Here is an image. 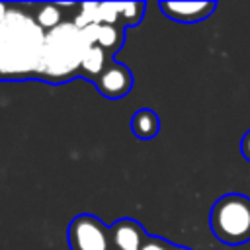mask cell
I'll return each instance as SVG.
<instances>
[{
  "mask_svg": "<svg viewBox=\"0 0 250 250\" xmlns=\"http://www.w3.org/2000/svg\"><path fill=\"white\" fill-rule=\"evenodd\" d=\"M172 250H186V248H172Z\"/></svg>",
  "mask_w": 250,
  "mask_h": 250,
  "instance_id": "16",
  "label": "cell"
},
{
  "mask_svg": "<svg viewBox=\"0 0 250 250\" xmlns=\"http://www.w3.org/2000/svg\"><path fill=\"white\" fill-rule=\"evenodd\" d=\"M145 12V4L143 2H121V10H119V21L123 25H137L143 18Z\"/></svg>",
  "mask_w": 250,
  "mask_h": 250,
  "instance_id": "12",
  "label": "cell"
},
{
  "mask_svg": "<svg viewBox=\"0 0 250 250\" xmlns=\"http://www.w3.org/2000/svg\"><path fill=\"white\" fill-rule=\"evenodd\" d=\"M160 12L182 23H193L209 18L215 10V2H191V0H182V2H160L158 4Z\"/></svg>",
  "mask_w": 250,
  "mask_h": 250,
  "instance_id": "6",
  "label": "cell"
},
{
  "mask_svg": "<svg viewBox=\"0 0 250 250\" xmlns=\"http://www.w3.org/2000/svg\"><path fill=\"white\" fill-rule=\"evenodd\" d=\"M240 152H242V156L250 162V131H246V135H244L242 141H240Z\"/></svg>",
  "mask_w": 250,
  "mask_h": 250,
  "instance_id": "14",
  "label": "cell"
},
{
  "mask_svg": "<svg viewBox=\"0 0 250 250\" xmlns=\"http://www.w3.org/2000/svg\"><path fill=\"white\" fill-rule=\"evenodd\" d=\"M96 45L102 47L105 53H115V51H119L121 45H123V31H121V27L102 23V25L98 27Z\"/></svg>",
  "mask_w": 250,
  "mask_h": 250,
  "instance_id": "10",
  "label": "cell"
},
{
  "mask_svg": "<svg viewBox=\"0 0 250 250\" xmlns=\"http://www.w3.org/2000/svg\"><path fill=\"white\" fill-rule=\"evenodd\" d=\"M209 227L223 244H244L250 240V197L227 193L219 197L209 215Z\"/></svg>",
  "mask_w": 250,
  "mask_h": 250,
  "instance_id": "3",
  "label": "cell"
},
{
  "mask_svg": "<svg viewBox=\"0 0 250 250\" xmlns=\"http://www.w3.org/2000/svg\"><path fill=\"white\" fill-rule=\"evenodd\" d=\"M98 92L107 100H121L133 88V74L123 62H109L105 70L94 80Z\"/></svg>",
  "mask_w": 250,
  "mask_h": 250,
  "instance_id": "5",
  "label": "cell"
},
{
  "mask_svg": "<svg viewBox=\"0 0 250 250\" xmlns=\"http://www.w3.org/2000/svg\"><path fill=\"white\" fill-rule=\"evenodd\" d=\"M109 238L117 250H141L146 242L145 229L133 219H119L109 229Z\"/></svg>",
  "mask_w": 250,
  "mask_h": 250,
  "instance_id": "7",
  "label": "cell"
},
{
  "mask_svg": "<svg viewBox=\"0 0 250 250\" xmlns=\"http://www.w3.org/2000/svg\"><path fill=\"white\" fill-rule=\"evenodd\" d=\"M35 21L39 23V27L43 31H51L57 25L62 23V14H61V6L59 4H43L39 6L37 14H35Z\"/></svg>",
  "mask_w": 250,
  "mask_h": 250,
  "instance_id": "11",
  "label": "cell"
},
{
  "mask_svg": "<svg viewBox=\"0 0 250 250\" xmlns=\"http://www.w3.org/2000/svg\"><path fill=\"white\" fill-rule=\"evenodd\" d=\"M70 250H107L109 230L94 215H76L66 230Z\"/></svg>",
  "mask_w": 250,
  "mask_h": 250,
  "instance_id": "4",
  "label": "cell"
},
{
  "mask_svg": "<svg viewBox=\"0 0 250 250\" xmlns=\"http://www.w3.org/2000/svg\"><path fill=\"white\" fill-rule=\"evenodd\" d=\"M105 61H107V53H105L102 47L92 45V47L86 49V53H84V57H82L80 72H82L84 76H88L90 80H96V78L105 70V66L109 64V62H105Z\"/></svg>",
  "mask_w": 250,
  "mask_h": 250,
  "instance_id": "9",
  "label": "cell"
},
{
  "mask_svg": "<svg viewBox=\"0 0 250 250\" xmlns=\"http://www.w3.org/2000/svg\"><path fill=\"white\" fill-rule=\"evenodd\" d=\"M141 250H172V248L166 242L158 240V238H146V242L143 244Z\"/></svg>",
  "mask_w": 250,
  "mask_h": 250,
  "instance_id": "13",
  "label": "cell"
},
{
  "mask_svg": "<svg viewBox=\"0 0 250 250\" xmlns=\"http://www.w3.org/2000/svg\"><path fill=\"white\" fill-rule=\"evenodd\" d=\"M131 131H133V135H135L137 139H141V141H150V139H154V137L158 135V131H160V119H158V115H156L152 109L141 107V109H137V111L133 113V117H131Z\"/></svg>",
  "mask_w": 250,
  "mask_h": 250,
  "instance_id": "8",
  "label": "cell"
},
{
  "mask_svg": "<svg viewBox=\"0 0 250 250\" xmlns=\"http://www.w3.org/2000/svg\"><path fill=\"white\" fill-rule=\"evenodd\" d=\"M88 45L74 21H62L45 33L43 53L37 68V78L47 82H66L80 72L82 57Z\"/></svg>",
  "mask_w": 250,
  "mask_h": 250,
  "instance_id": "2",
  "label": "cell"
},
{
  "mask_svg": "<svg viewBox=\"0 0 250 250\" xmlns=\"http://www.w3.org/2000/svg\"><path fill=\"white\" fill-rule=\"evenodd\" d=\"M8 10H10V6H8V4H2V2H0V21H2L4 18H6Z\"/></svg>",
  "mask_w": 250,
  "mask_h": 250,
  "instance_id": "15",
  "label": "cell"
},
{
  "mask_svg": "<svg viewBox=\"0 0 250 250\" xmlns=\"http://www.w3.org/2000/svg\"><path fill=\"white\" fill-rule=\"evenodd\" d=\"M45 33L33 16L10 6L0 21V80H21L37 74Z\"/></svg>",
  "mask_w": 250,
  "mask_h": 250,
  "instance_id": "1",
  "label": "cell"
}]
</instances>
